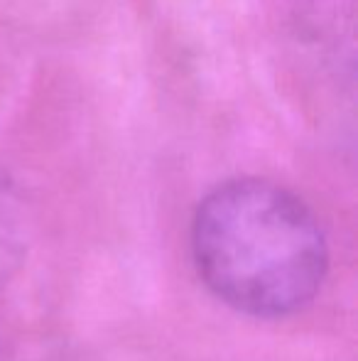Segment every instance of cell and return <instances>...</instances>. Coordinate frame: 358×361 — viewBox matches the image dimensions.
I'll list each match as a JSON object with an SVG mask.
<instances>
[{
    "label": "cell",
    "mask_w": 358,
    "mask_h": 361,
    "mask_svg": "<svg viewBox=\"0 0 358 361\" xmlns=\"http://www.w3.org/2000/svg\"><path fill=\"white\" fill-rule=\"evenodd\" d=\"M191 253L206 288L253 317L302 310L326 273V241L309 207L253 177L204 197L191 224Z\"/></svg>",
    "instance_id": "obj_1"
},
{
    "label": "cell",
    "mask_w": 358,
    "mask_h": 361,
    "mask_svg": "<svg viewBox=\"0 0 358 361\" xmlns=\"http://www.w3.org/2000/svg\"><path fill=\"white\" fill-rule=\"evenodd\" d=\"M25 209L18 187L0 170V288L18 273L25 258Z\"/></svg>",
    "instance_id": "obj_2"
}]
</instances>
